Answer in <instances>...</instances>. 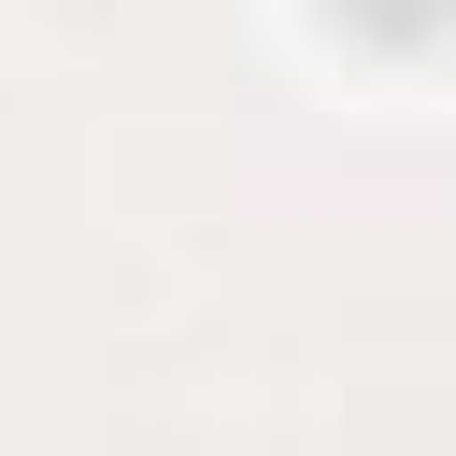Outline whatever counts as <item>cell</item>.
Listing matches in <instances>:
<instances>
[{
	"label": "cell",
	"mask_w": 456,
	"mask_h": 456,
	"mask_svg": "<svg viewBox=\"0 0 456 456\" xmlns=\"http://www.w3.org/2000/svg\"><path fill=\"white\" fill-rule=\"evenodd\" d=\"M328 14H342V28H370V43H428L456 0H328Z\"/></svg>",
	"instance_id": "6da1fadb"
}]
</instances>
